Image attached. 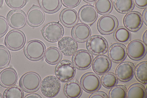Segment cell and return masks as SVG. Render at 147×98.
<instances>
[{
	"mask_svg": "<svg viewBox=\"0 0 147 98\" xmlns=\"http://www.w3.org/2000/svg\"><path fill=\"white\" fill-rule=\"evenodd\" d=\"M135 5L140 9H144L147 6V0H134Z\"/></svg>",
	"mask_w": 147,
	"mask_h": 98,
	"instance_id": "cell-39",
	"label": "cell"
},
{
	"mask_svg": "<svg viewBox=\"0 0 147 98\" xmlns=\"http://www.w3.org/2000/svg\"><path fill=\"white\" fill-rule=\"evenodd\" d=\"M123 21L126 28L132 32L138 30L143 24L141 14L136 11L129 12L125 16Z\"/></svg>",
	"mask_w": 147,
	"mask_h": 98,
	"instance_id": "cell-13",
	"label": "cell"
},
{
	"mask_svg": "<svg viewBox=\"0 0 147 98\" xmlns=\"http://www.w3.org/2000/svg\"><path fill=\"white\" fill-rule=\"evenodd\" d=\"M143 20L145 24L147 26V8H146L143 11L142 14Z\"/></svg>",
	"mask_w": 147,
	"mask_h": 98,
	"instance_id": "cell-41",
	"label": "cell"
},
{
	"mask_svg": "<svg viewBox=\"0 0 147 98\" xmlns=\"http://www.w3.org/2000/svg\"><path fill=\"white\" fill-rule=\"evenodd\" d=\"M147 31H145V32L144 33V35L143 36V42L144 44L146 45H147Z\"/></svg>",
	"mask_w": 147,
	"mask_h": 98,
	"instance_id": "cell-42",
	"label": "cell"
},
{
	"mask_svg": "<svg viewBox=\"0 0 147 98\" xmlns=\"http://www.w3.org/2000/svg\"><path fill=\"white\" fill-rule=\"evenodd\" d=\"M26 98H42V97L39 95L38 94L36 93H32L29 94L26 96Z\"/></svg>",
	"mask_w": 147,
	"mask_h": 98,
	"instance_id": "cell-40",
	"label": "cell"
},
{
	"mask_svg": "<svg viewBox=\"0 0 147 98\" xmlns=\"http://www.w3.org/2000/svg\"><path fill=\"white\" fill-rule=\"evenodd\" d=\"M127 98H146V90L143 85L140 83H135L129 87L127 91Z\"/></svg>",
	"mask_w": 147,
	"mask_h": 98,
	"instance_id": "cell-25",
	"label": "cell"
},
{
	"mask_svg": "<svg viewBox=\"0 0 147 98\" xmlns=\"http://www.w3.org/2000/svg\"><path fill=\"white\" fill-rule=\"evenodd\" d=\"M101 83L99 77L93 72L85 74L80 81L83 89L88 93H92L98 91L101 87Z\"/></svg>",
	"mask_w": 147,
	"mask_h": 98,
	"instance_id": "cell-8",
	"label": "cell"
},
{
	"mask_svg": "<svg viewBox=\"0 0 147 98\" xmlns=\"http://www.w3.org/2000/svg\"><path fill=\"white\" fill-rule=\"evenodd\" d=\"M61 3L65 7L74 8L77 7L80 3L81 0H61Z\"/></svg>",
	"mask_w": 147,
	"mask_h": 98,
	"instance_id": "cell-37",
	"label": "cell"
},
{
	"mask_svg": "<svg viewBox=\"0 0 147 98\" xmlns=\"http://www.w3.org/2000/svg\"><path fill=\"white\" fill-rule=\"evenodd\" d=\"M11 56L6 47L0 45V68L6 67L10 63Z\"/></svg>",
	"mask_w": 147,
	"mask_h": 98,
	"instance_id": "cell-34",
	"label": "cell"
},
{
	"mask_svg": "<svg viewBox=\"0 0 147 98\" xmlns=\"http://www.w3.org/2000/svg\"><path fill=\"white\" fill-rule=\"evenodd\" d=\"M114 5L115 9L122 14L131 11L134 6V0H114Z\"/></svg>",
	"mask_w": 147,
	"mask_h": 98,
	"instance_id": "cell-28",
	"label": "cell"
},
{
	"mask_svg": "<svg viewBox=\"0 0 147 98\" xmlns=\"http://www.w3.org/2000/svg\"><path fill=\"white\" fill-rule=\"evenodd\" d=\"M24 94L23 91L17 86L9 87L5 91L3 95L4 98H23Z\"/></svg>",
	"mask_w": 147,
	"mask_h": 98,
	"instance_id": "cell-33",
	"label": "cell"
},
{
	"mask_svg": "<svg viewBox=\"0 0 147 98\" xmlns=\"http://www.w3.org/2000/svg\"><path fill=\"white\" fill-rule=\"evenodd\" d=\"M135 68V64L132 62L126 61L122 62L116 68V77L121 81L128 82L133 77Z\"/></svg>",
	"mask_w": 147,
	"mask_h": 98,
	"instance_id": "cell-12",
	"label": "cell"
},
{
	"mask_svg": "<svg viewBox=\"0 0 147 98\" xmlns=\"http://www.w3.org/2000/svg\"><path fill=\"white\" fill-rule=\"evenodd\" d=\"M88 50L95 55L105 54L108 50V45L107 40L102 36L95 35L88 39L86 44Z\"/></svg>",
	"mask_w": 147,
	"mask_h": 98,
	"instance_id": "cell-5",
	"label": "cell"
},
{
	"mask_svg": "<svg viewBox=\"0 0 147 98\" xmlns=\"http://www.w3.org/2000/svg\"><path fill=\"white\" fill-rule=\"evenodd\" d=\"M64 93L67 98H78L82 94V89L78 81L76 79L69 81L65 84Z\"/></svg>",
	"mask_w": 147,
	"mask_h": 98,
	"instance_id": "cell-23",
	"label": "cell"
},
{
	"mask_svg": "<svg viewBox=\"0 0 147 98\" xmlns=\"http://www.w3.org/2000/svg\"><path fill=\"white\" fill-rule=\"evenodd\" d=\"M147 45L140 40L131 42L127 48V54L130 58L138 60L144 58L147 53Z\"/></svg>",
	"mask_w": 147,
	"mask_h": 98,
	"instance_id": "cell-10",
	"label": "cell"
},
{
	"mask_svg": "<svg viewBox=\"0 0 147 98\" xmlns=\"http://www.w3.org/2000/svg\"><path fill=\"white\" fill-rule=\"evenodd\" d=\"M44 58L48 63L55 65L61 61L62 58V54L59 50L56 47H50L46 51Z\"/></svg>",
	"mask_w": 147,
	"mask_h": 98,
	"instance_id": "cell-24",
	"label": "cell"
},
{
	"mask_svg": "<svg viewBox=\"0 0 147 98\" xmlns=\"http://www.w3.org/2000/svg\"><path fill=\"white\" fill-rule=\"evenodd\" d=\"M28 23L32 27L41 25L45 19V14L39 6L34 5L28 12L27 15Z\"/></svg>",
	"mask_w": 147,
	"mask_h": 98,
	"instance_id": "cell-15",
	"label": "cell"
},
{
	"mask_svg": "<svg viewBox=\"0 0 147 98\" xmlns=\"http://www.w3.org/2000/svg\"><path fill=\"white\" fill-rule=\"evenodd\" d=\"M92 68L94 72L99 75L107 72L111 68V61L107 56L100 55L97 56L93 60Z\"/></svg>",
	"mask_w": 147,
	"mask_h": 98,
	"instance_id": "cell-18",
	"label": "cell"
},
{
	"mask_svg": "<svg viewBox=\"0 0 147 98\" xmlns=\"http://www.w3.org/2000/svg\"><path fill=\"white\" fill-rule=\"evenodd\" d=\"M25 35L19 30H12L8 33L5 39V44L9 49L16 51L22 49L25 44Z\"/></svg>",
	"mask_w": 147,
	"mask_h": 98,
	"instance_id": "cell-7",
	"label": "cell"
},
{
	"mask_svg": "<svg viewBox=\"0 0 147 98\" xmlns=\"http://www.w3.org/2000/svg\"><path fill=\"white\" fill-rule=\"evenodd\" d=\"M46 47L40 40H33L28 42L25 47V54L28 58L32 61H37L44 57Z\"/></svg>",
	"mask_w": 147,
	"mask_h": 98,
	"instance_id": "cell-1",
	"label": "cell"
},
{
	"mask_svg": "<svg viewBox=\"0 0 147 98\" xmlns=\"http://www.w3.org/2000/svg\"><path fill=\"white\" fill-rule=\"evenodd\" d=\"M90 98H108L107 94L102 91H95L89 97Z\"/></svg>",
	"mask_w": 147,
	"mask_h": 98,
	"instance_id": "cell-38",
	"label": "cell"
},
{
	"mask_svg": "<svg viewBox=\"0 0 147 98\" xmlns=\"http://www.w3.org/2000/svg\"><path fill=\"white\" fill-rule=\"evenodd\" d=\"M127 87L125 85H119L111 88L109 93V98H127Z\"/></svg>",
	"mask_w": 147,
	"mask_h": 98,
	"instance_id": "cell-32",
	"label": "cell"
},
{
	"mask_svg": "<svg viewBox=\"0 0 147 98\" xmlns=\"http://www.w3.org/2000/svg\"><path fill=\"white\" fill-rule=\"evenodd\" d=\"M3 0H0V7L2 6L3 3Z\"/></svg>",
	"mask_w": 147,
	"mask_h": 98,
	"instance_id": "cell-44",
	"label": "cell"
},
{
	"mask_svg": "<svg viewBox=\"0 0 147 98\" xmlns=\"http://www.w3.org/2000/svg\"><path fill=\"white\" fill-rule=\"evenodd\" d=\"M42 93L47 97L53 98L58 95L61 88L60 81L53 76L46 77L40 85Z\"/></svg>",
	"mask_w": 147,
	"mask_h": 98,
	"instance_id": "cell-6",
	"label": "cell"
},
{
	"mask_svg": "<svg viewBox=\"0 0 147 98\" xmlns=\"http://www.w3.org/2000/svg\"><path fill=\"white\" fill-rule=\"evenodd\" d=\"M41 31L45 39L51 42L58 41L62 37L64 33L63 26L56 22L48 23L44 26Z\"/></svg>",
	"mask_w": 147,
	"mask_h": 98,
	"instance_id": "cell-4",
	"label": "cell"
},
{
	"mask_svg": "<svg viewBox=\"0 0 147 98\" xmlns=\"http://www.w3.org/2000/svg\"><path fill=\"white\" fill-rule=\"evenodd\" d=\"M9 29V23L6 18L0 15V38L6 34Z\"/></svg>",
	"mask_w": 147,
	"mask_h": 98,
	"instance_id": "cell-36",
	"label": "cell"
},
{
	"mask_svg": "<svg viewBox=\"0 0 147 98\" xmlns=\"http://www.w3.org/2000/svg\"><path fill=\"white\" fill-rule=\"evenodd\" d=\"M117 77L112 72H106L104 74L101 78L102 85L107 89H111L116 85L118 83Z\"/></svg>",
	"mask_w": 147,
	"mask_h": 98,
	"instance_id": "cell-31",
	"label": "cell"
},
{
	"mask_svg": "<svg viewBox=\"0 0 147 98\" xmlns=\"http://www.w3.org/2000/svg\"><path fill=\"white\" fill-rule=\"evenodd\" d=\"M113 38L118 42L127 44L131 40V33L125 27H120L115 31Z\"/></svg>",
	"mask_w": 147,
	"mask_h": 98,
	"instance_id": "cell-27",
	"label": "cell"
},
{
	"mask_svg": "<svg viewBox=\"0 0 147 98\" xmlns=\"http://www.w3.org/2000/svg\"><path fill=\"white\" fill-rule=\"evenodd\" d=\"M109 58L115 63H120L124 60L127 55V49L123 44L116 43L110 47L108 51Z\"/></svg>",
	"mask_w": 147,
	"mask_h": 98,
	"instance_id": "cell-17",
	"label": "cell"
},
{
	"mask_svg": "<svg viewBox=\"0 0 147 98\" xmlns=\"http://www.w3.org/2000/svg\"><path fill=\"white\" fill-rule=\"evenodd\" d=\"M93 60L92 54L85 50L77 51L72 57L74 65L80 70H85L89 68L91 66Z\"/></svg>",
	"mask_w": 147,
	"mask_h": 98,
	"instance_id": "cell-9",
	"label": "cell"
},
{
	"mask_svg": "<svg viewBox=\"0 0 147 98\" xmlns=\"http://www.w3.org/2000/svg\"><path fill=\"white\" fill-rule=\"evenodd\" d=\"M41 83V78L39 74L33 72H30L26 73L21 77L19 85L24 91L33 92L39 89Z\"/></svg>",
	"mask_w": 147,
	"mask_h": 98,
	"instance_id": "cell-3",
	"label": "cell"
},
{
	"mask_svg": "<svg viewBox=\"0 0 147 98\" xmlns=\"http://www.w3.org/2000/svg\"><path fill=\"white\" fill-rule=\"evenodd\" d=\"M9 7L14 10H19L22 8L27 3V0H5Z\"/></svg>",
	"mask_w": 147,
	"mask_h": 98,
	"instance_id": "cell-35",
	"label": "cell"
},
{
	"mask_svg": "<svg viewBox=\"0 0 147 98\" xmlns=\"http://www.w3.org/2000/svg\"><path fill=\"white\" fill-rule=\"evenodd\" d=\"M98 15V12L95 8L90 5L82 6L78 12L80 20L87 25L92 24L96 20Z\"/></svg>",
	"mask_w": 147,
	"mask_h": 98,
	"instance_id": "cell-16",
	"label": "cell"
},
{
	"mask_svg": "<svg viewBox=\"0 0 147 98\" xmlns=\"http://www.w3.org/2000/svg\"><path fill=\"white\" fill-rule=\"evenodd\" d=\"M18 80L17 73L12 68L5 69L0 73V85L3 87H12L16 84Z\"/></svg>",
	"mask_w": 147,
	"mask_h": 98,
	"instance_id": "cell-20",
	"label": "cell"
},
{
	"mask_svg": "<svg viewBox=\"0 0 147 98\" xmlns=\"http://www.w3.org/2000/svg\"><path fill=\"white\" fill-rule=\"evenodd\" d=\"M9 25L13 28H23L27 22V17L23 10H13L9 12L7 16Z\"/></svg>",
	"mask_w": 147,
	"mask_h": 98,
	"instance_id": "cell-14",
	"label": "cell"
},
{
	"mask_svg": "<svg viewBox=\"0 0 147 98\" xmlns=\"http://www.w3.org/2000/svg\"><path fill=\"white\" fill-rule=\"evenodd\" d=\"M117 19L113 15H103L100 18L97 23L98 30L102 34L108 35L112 33L117 28Z\"/></svg>",
	"mask_w": 147,
	"mask_h": 98,
	"instance_id": "cell-11",
	"label": "cell"
},
{
	"mask_svg": "<svg viewBox=\"0 0 147 98\" xmlns=\"http://www.w3.org/2000/svg\"><path fill=\"white\" fill-rule=\"evenodd\" d=\"M60 19L64 26L67 27H71L78 23V16L75 10L68 8L64 9L61 11Z\"/></svg>",
	"mask_w": 147,
	"mask_h": 98,
	"instance_id": "cell-22",
	"label": "cell"
},
{
	"mask_svg": "<svg viewBox=\"0 0 147 98\" xmlns=\"http://www.w3.org/2000/svg\"><path fill=\"white\" fill-rule=\"evenodd\" d=\"M3 98V97L2 96V95H1V93H0V98Z\"/></svg>",
	"mask_w": 147,
	"mask_h": 98,
	"instance_id": "cell-45",
	"label": "cell"
},
{
	"mask_svg": "<svg viewBox=\"0 0 147 98\" xmlns=\"http://www.w3.org/2000/svg\"><path fill=\"white\" fill-rule=\"evenodd\" d=\"M59 49L64 55H73L77 52L78 44L75 40L69 36H66L60 39L58 42Z\"/></svg>",
	"mask_w": 147,
	"mask_h": 98,
	"instance_id": "cell-19",
	"label": "cell"
},
{
	"mask_svg": "<svg viewBox=\"0 0 147 98\" xmlns=\"http://www.w3.org/2000/svg\"><path fill=\"white\" fill-rule=\"evenodd\" d=\"M55 74L60 81L65 82L71 80L75 75V66L71 61L63 60L58 64L55 68Z\"/></svg>",
	"mask_w": 147,
	"mask_h": 98,
	"instance_id": "cell-2",
	"label": "cell"
},
{
	"mask_svg": "<svg viewBox=\"0 0 147 98\" xmlns=\"http://www.w3.org/2000/svg\"><path fill=\"white\" fill-rule=\"evenodd\" d=\"M90 29L87 25L80 23L74 27L71 34L75 40L79 42L86 41L91 35Z\"/></svg>",
	"mask_w": 147,
	"mask_h": 98,
	"instance_id": "cell-21",
	"label": "cell"
},
{
	"mask_svg": "<svg viewBox=\"0 0 147 98\" xmlns=\"http://www.w3.org/2000/svg\"><path fill=\"white\" fill-rule=\"evenodd\" d=\"M147 61H143L137 65L135 68L134 74L136 79L138 81L143 83H147Z\"/></svg>",
	"mask_w": 147,
	"mask_h": 98,
	"instance_id": "cell-29",
	"label": "cell"
},
{
	"mask_svg": "<svg viewBox=\"0 0 147 98\" xmlns=\"http://www.w3.org/2000/svg\"><path fill=\"white\" fill-rule=\"evenodd\" d=\"M95 9L97 12L101 15L110 13L113 9L111 0H97L95 3Z\"/></svg>",
	"mask_w": 147,
	"mask_h": 98,
	"instance_id": "cell-30",
	"label": "cell"
},
{
	"mask_svg": "<svg viewBox=\"0 0 147 98\" xmlns=\"http://www.w3.org/2000/svg\"><path fill=\"white\" fill-rule=\"evenodd\" d=\"M39 3L46 12L53 13L59 10L62 3L61 0H39Z\"/></svg>",
	"mask_w": 147,
	"mask_h": 98,
	"instance_id": "cell-26",
	"label": "cell"
},
{
	"mask_svg": "<svg viewBox=\"0 0 147 98\" xmlns=\"http://www.w3.org/2000/svg\"><path fill=\"white\" fill-rule=\"evenodd\" d=\"M84 1L88 3L91 4L94 3L96 2L97 0H84Z\"/></svg>",
	"mask_w": 147,
	"mask_h": 98,
	"instance_id": "cell-43",
	"label": "cell"
}]
</instances>
